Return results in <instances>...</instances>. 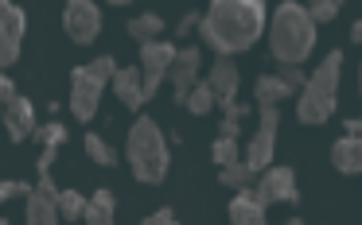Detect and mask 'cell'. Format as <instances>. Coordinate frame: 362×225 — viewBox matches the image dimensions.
<instances>
[{"instance_id": "6da1fadb", "label": "cell", "mask_w": 362, "mask_h": 225, "mask_svg": "<svg viewBox=\"0 0 362 225\" xmlns=\"http://www.w3.org/2000/svg\"><path fill=\"white\" fill-rule=\"evenodd\" d=\"M269 8L261 0H214L206 16L199 20V39L214 51V59L242 54L265 35Z\"/></svg>"}, {"instance_id": "7a4b0ae2", "label": "cell", "mask_w": 362, "mask_h": 225, "mask_svg": "<svg viewBox=\"0 0 362 225\" xmlns=\"http://www.w3.org/2000/svg\"><path fill=\"white\" fill-rule=\"evenodd\" d=\"M269 51L281 66H300L315 51V23L308 20V8L296 0H284L276 12H269Z\"/></svg>"}, {"instance_id": "3957f363", "label": "cell", "mask_w": 362, "mask_h": 225, "mask_svg": "<svg viewBox=\"0 0 362 225\" xmlns=\"http://www.w3.org/2000/svg\"><path fill=\"white\" fill-rule=\"evenodd\" d=\"M125 159H129V167H133L136 183L160 186L168 178L172 152H168V136L156 124V116H136L133 121L129 140H125Z\"/></svg>"}, {"instance_id": "277c9868", "label": "cell", "mask_w": 362, "mask_h": 225, "mask_svg": "<svg viewBox=\"0 0 362 225\" xmlns=\"http://www.w3.org/2000/svg\"><path fill=\"white\" fill-rule=\"evenodd\" d=\"M339 78H343V51H331L320 66L308 74L304 90L296 93V121L300 124H323L331 121L339 105Z\"/></svg>"}, {"instance_id": "5b68a950", "label": "cell", "mask_w": 362, "mask_h": 225, "mask_svg": "<svg viewBox=\"0 0 362 225\" xmlns=\"http://www.w3.org/2000/svg\"><path fill=\"white\" fill-rule=\"evenodd\" d=\"M113 74H117V59H113V54H98L94 62L71 70V113H74V121H82V124L94 121L98 105H102V93H105V85H110Z\"/></svg>"}, {"instance_id": "8992f818", "label": "cell", "mask_w": 362, "mask_h": 225, "mask_svg": "<svg viewBox=\"0 0 362 225\" xmlns=\"http://www.w3.org/2000/svg\"><path fill=\"white\" fill-rule=\"evenodd\" d=\"M276 136H281V109H276V105H261L257 109V132L245 140L242 163H250L253 171H265L269 163H273Z\"/></svg>"}, {"instance_id": "52a82bcc", "label": "cell", "mask_w": 362, "mask_h": 225, "mask_svg": "<svg viewBox=\"0 0 362 225\" xmlns=\"http://www.w3.org/2000/svg\"><path fill=\"white\" fill-rule=\"evenodd\" d=\"M175 51H180V47L168 43V39H156V43H144V47H141V66H136V70H141L144 105L156 97L160 82L168 78V70H172V62H175Z\"/></svg>"}, {"instance_id": "ba28073f", "label": "cell", "mask_w": 362, "mask_h": 225, "mask_svg": "<svg viewBox=\"0 0 362 225\" xmlns=\"http://www.w3.org/2000/svg\"><path fill=\"white\" fill-rule=\"evenodd\" d=\"M63 31L74 47H94V39L102 35V8L94 0H71L63 8Z\"/></svg>"}, {"instance_id": "9c48e42d", "label": "cell", "mask_w": 362, "mask_h": 225, "mask_svg": "<svg viewBox=\"0 0 362 225\" xmlns=\"http://www.w3.org/2000/svg\"><path fill=\"white\" fill-rule=\"evenodd\" d=\"M24 31H28V16L20 4L0 0V70H8L20 62V47H24Z\"/></svg>"}, {"instance_id": "30bf717a", "label": "cell", "mask_w": 362, "mask_h": 225, "mask_svg": "<svg viewBox=\"0 0 362 225\" xmlns=\"http://www.w3.org/2000/svg\"><path fill=\"white\" fill-rule=\"evenodd\" d=\"M253 194H257L261 206H281V202H300V190H296V171L292 167H265L253 183Z\"/></svg>"}, {"instance_id": "8fae6325", "label": "cell", "mask_w": 362, "mask_h": 225, "mask_svg": "<svg viewBox=\"0 0 362 225\" xmlns=\"http://www.w3.org/2000/svg\"><path fill=\"white\" fill-rule=\"evenodd\" d=\"M199 70H203V54H199V47H180L172 70H168V78H172V85H175V105H183L187 93L195 90Z\"/></svg>"}, {"instance_id": "7c38bea8", "label": "cell", "mask_w": 362, "mask_h": 225, "mask_svg": "<svg viewBox=\"0 0 362 225\" xmlns=\"http://www.w3.org/2000/svg\"><path fill=\"white\" fill-rule=\"evenodd\" d=\"M0 124H4V132H8L12 144H24V140H32L35 128H40V121H35V105L28 97H16L12 105L0 109Z\"/></svg>"}, {"instance_id": "4fadbf2b", "label": "cell", "mask_w": 362, "mask_h": 225, "mask_svg": "<svg viewBox=\"0 0 362 225\" xmlns=\"http://www.w3.org/2000/svg\"><path fill=\"white\" fill-rule=\"evenodd\" d=\"M206 85H211V93H214V105L238 101V85H242V74H238L234 59H214L211 74H206Z\"/></svg>"}, {"instance_id": "5bb4252c", "label": "cell", "mask_w": 362, "mask_h": 225, "mask_svg": "<svg viewBox=\"0 0 362 225\" xmlns=\"http://www.w3.org/2000/svg\"><path fill=\"white\" fill-rule=\"evenodd\" d=\"M113 93L125 109H141L144 105V90H141V70L136 66H117V74L110 78Z\"/></svg>"}, {"instance_id": "9a60e30c", "label": "cell", "mask_w": 362, "mask_h": 225, "mask_svg": "<svg viewBox=\"0 0 362 225\" xmlns=\"http://www.w3.org/2000/svg\"><path fill=\"white\" fill-rule=\"evenodd\" d=\"M331 167L339 175H358L362 171V140L358 136H339L331 144Z\"/></svg>"}, {"instance_id": "2e32d148", "label": "cell", "mask_w": 362, "mask_h": 225, "mask_svg": "<svg viewBox=\"0 0 362 225\" xmlns=\"http://www.w3.org/2000/svg\"><path fill=\"white\" fill-rule=\"evenodd\" d=\"M230 225H269L265 206L257 202L253 186H245V190H238V198H230Z\"/></svg>"}, {"instance_id": "e0dca14e", "label": "cell", "mask_w": 362, "mask_h": 225, "mask_svg": "<svg viewBox=\"0 0 362 225\" xmlns=\"http://www.w3.org/2000/svg\"><path fill=\"white\" fill-rule=\"evenodd\" d=\"M125 31H129V39L133 43H156L160 35H164V16L160 12H141V16H133V20L125 23Z\"/></svg>"}, {"instance_id": "ac0fdd59", "label": "cell", "mask_w": 362, "mask_h": 225, "mask_svg": "<svg viewBox=\"0 0 362 225\" xmlns=\"http://www.w3.org/2000/svg\"><path fill=\"white\" fill-rule=\"evenodd\" d=\"M113 214H117V198H113V190H94V198H86V214H82V221L86 225H113Z\"/></svg>"}, {"instance_id": "d6986e66", "label": "cell", "mask_w": 362, "mask_h": 225, "mask_svg": "<svg viewBox=\"0 0 362 225\" xmlns=\"http://www.w3.org/2000/svg\"><path fill=\"white\" fill-rule=\"evenodd\" d=\"M288 97H292L288 85H284L276 74H261L257 82H253V101H257V109L261 105H276V109H281V101H288Z\"/></svg>"}, {"instance_id": "ffe728a7", "label": "cell", "mask_w": 362, "mask_h": 225, "mask_svg": "<svg viewBox=\"0 0 362 225\" xmlns=\"http://www.w3.org/2000/svg\"><path fill=\"white\" fill-rule=\"evenodd\" d=\"M59 221H63V217H59L55 202L35 194V186H32V194H28V225H59Z\"/></svg>"}, {"instance_id": "44dd1931", "label": "cell", "mask_w": 362, "mask_h": 225, "mask_svg": "<svg viewBox=\"0 0 362 225\" xmlns=\"http://www.w3.org/2000/svg\"><path fill=\"white\" fill-rule=\"evenodd\" d=\"M257 175H261V171H253L250 163L238 159V163H230V167H222V171H218V183H222V186H230V190H245V186L257 183Z\"/></svg>"}, {"instance_id": "7402d4cb", "label": "cell", "mask_w": 362, "mask_h": 225, "mask_svg": "<svg viewBox=\"0 0 362 225\" xmlns=\"http://www.w3.org/2000/svg\"><path fill=\"white\" fill-rule=\"evenodd\" d=\"M55 209H59L63 221H82V214H86V194L74 190V186H66V190H59Z\"/></svg>"}, {"instance_id": "603a6c76", "label": "cell", "mask_w": 362, "mask_h": 225, "mask_svg": "<svg viewBox=\"0 0 362 225\" xmlns=\"http://www.w3.org/2000/svg\"><path fill=\"white\" fill-rule=\"evenodd\" d=\"M35 144H43V147H51V152H63V144L71 140V132H66V124L63 121H47V124H40L35 128Z\"/></svg>"}, {"instance_id": "cb8c5ba5", "label": "cell", "mask_w": 362, "mask_h": 225, "mask_svg": "<svg viewBox=\"0 0 362 225\" xmlns=\"http://www.w3.org/2000/svg\"><path fill=\"white\" fill-rule=\"evenodd\" d=\"M86 155L98 163V167H117V152H113L110 144H105V136H98V132H86Z\"/></svg>"}, {"instance_id": "d4e9b609", "label": "cell", "mask_w": 362, "mask_h": 225, "mask_svg": "<svg viewBox=\"0 0 362 225\" xmlns=\"http://www.w3.org/2000/svg\"><path fill=\"white\" fill-rule=\"evenodd\" d=\"M183 109H191L195 116H206V113H211V109H214V93H211V85H206V82H195V90L187 93Z\"/></svg>"}, {"instance_id": "484cf974", "label": "cell", "mask_w": 362, "mask_h": 225, "mask_svg": "<svg viewBox=\"0 0 362 225\" xmlns=\"http://www.w3.org/2000/svg\"><path fill=\"white\" fill-rule=\"evenodd\" d=\"M211 159L218 163V167H230V163H238L242 159V140H214L211 144Z\"/></svg>"}, {"instance_id": "4316f807", "label": "cell", "mask_w": 362, "mask_h": 225, "mask_svg": "<svg viewBox=\"0 0 362 225\" xmlns=\"http://www.w3.org/2000/svg\"><path fill=\"white\" fill-rule=\"evenodd\" d=\"M339 16V0H315L312 8H308V20L320 28V23H331Z\"/></svg>"}, {"instance_id": "83f0119b", "label": "cell", "mask_w": 362, "mask_h": 225, "mask_svg": "<svg viewBox=\"0 0 362 225\" xmlns=\"http://www.w3.org/2000/svg\"><path fill=\"white\" fill-rule=\"evenodd\" d=\"M276 78L288 85V93H300V90H304V82H308V74L300 66H281V74H276Z\"/></svg>"}, {"instance_id": "f1b7e54d", "label": "cell", "mask_w": 362, "mask_h": 225, "mask_svg": "<svg viewBox=\"0 0 362 225\" xmlns=\"http://www.w3.org/2000/svg\"><path fill=\"white\" fill-rule=\"evenodd\" d=\"M141 225H180V217H175V209H168V206H160L156 214H148Z\"/></svg>"}, {"instance_id": "f546056e", "label": "cell", "mask_w": 362, "mask_h": 225, "mask_svg": "<svg viewBox=\"0 0 362 225\" xmlns=\"http://www.w3.org/2000/svg\"><path fill=\"white\" fill-rule=\"evenodd\" d=\"M218 109H222V116H230V121H245L253 105H242V101H226V105H218Z\"/></svg>"}, {"instance_id": "4dcf8cb0", "label": "cell", "mask_w": 362, "mask_h": 225, "mask_svg": "<svg viewBox=\"0 0 362 225\" xmlns=\"http://www.w3.org/2000/svg\"><path fill=\"white\" fill-rule=\"evenodd\" d=\"M35 194H43L47 202H59V186L51 175H40V183H35Z\"/></svg>"}, {"instance_id": "1f68e13d", "label": "cell", "mask_w": 362, "mask_h": 225, "mask_svg": "<svg viewBox=\"0 0 362 225\" xmlns=\"http://www.w3.org/2000/svg\"><path fill=\"white\" fill-rule=\"evenodd\" d=\"M16 97H20V93H16V85H12V78L0 70V105H12Z\"/></svg>"}, {"instance_id": "d6a6232c", "label": "cell", "mask_w": 362, "mask_h": 225, "mask_svg": "<svg viewBox=\"0 0 362 225\" xmlns=\"http://www.w3.org/2000/svg\"><path fill=\"white\" fill-rule=\"evenodd\" d=\"M218 136H222V140H242V121H230V116H222Z\"/></svg>"}, {"instance_id": "836d02e7", "label": "cell", "mask_w": 362, "mask_h": 225, "mask_svg": "<svg viewBox=\"0 0 362 225\" xmlns=\"http://www.w3.org/2000/svg\"><path fill=\"white\" fill-rule=\"evenodd\" d=\"M55 159H59V152H51V147H43V155H40V163H35V171H40V175H51V167H55Z\"/></svg>"}, {"instance_id": "e575fe53", "label": "cell", "mask_w": 362, "mask_h": 225, "mask_svg": "<svg viewBox=\"0 0 362 225\" xmlns=\"http://www.w3.org/2000/svg\"><path fill=\"white\" fill-rule=\"evenodd\" d=\"M199 20H203V16L187 12V16H183V20H180V28H175V31H180V35H187V31H195V28H199Z\"/></svg>"}, {"instance_id": "d590c367", "label": "cell", "mask_w": 362, "mask_h": 225, "mask_svg": "<svg viewBox=\"0 0 362 225\" xmlns=\"http://www.w3.org/2000/svg\"><path fill=\"white\" fill-rule=\"evenodd\" d=\"M343 128H346V136H358V132H362V121H354V116H351V121H346Z\"/></svg>"}, {"instance_id": "8d00e7d4", "label": "cell", "mask_w": 362, "mask_h": 225, "mask_svg": "<svg viewBox=\"0 0 362 225\" xmlns=\"http://www.w3.org/2000/svg\"><path fill=\"white\" fill-rule=\"evenodd\" d=\"M351 43H362V23H351Z\"/></svg>"}, {"instance_id": "74e56055", "label": "cell", "mask_w": 362, "mask_h": 225, "mask_svg": "<svg viewBox=\"0 0 362 225\" xmlns=\"http://www.w3.org/2000/svg\"><path fill=\"white\" fill-rule=\"evenodd\" d=\"M284 225H304V221H300V217H288V221H284Z\"/></svg>"}, {"instance_id": "f35d334b", "label": "cell", "mask_w": 362, "mask_h": 225, "mask_svg": "<svg viewBox=\"0 0 362 225\" xmlns=\"http://www.w3.org/2000/svg\"><path fill=\"white\" fill-rule=\"evenodd\" d=\"M0 225H8V221H4V217H0Z\"/></svg>"}]
</instances>
